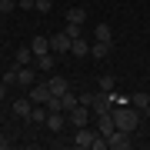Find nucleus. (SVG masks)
<instances>
[{
  "instance_id": "nucleus-1",
  "label": "nucleus",
  "mask_w": 150,
  "mask_h": 150,
  "mask_svg": "<svg viewBox=\"0 0 150 150\" xmlns=\"http://www.w3.org/2000/svg\"><path fill=\"white\" fill-rule=\"evenodd\" d=\"M113 113V123H117V130H127V134H134V130L140 127V110L137 107H110Z\"/></svg>"
},
{
  "instance_id": "nucleus-2",
  "label": "nucleus",
  "mask_w": 150,
  "mask_h": 150,
  "mask_svg": "<svg viewBox=\"0 0 150 150\" xmlns=\"http://www.w3.org/2000/svg\"><path fill=\"white\" fill-rule=\"evenodd\" d=\"M70 33L67 30H60V33H50V50H54V54L60 57V54H70Z\"/></svg>"
},
{
  "instance_id": "nucleus-3",
  "label": "nucleus",
  "mask_w": 150,
  "mask_h": 150,
  "mask_svg": "<svg viewBox=\"0 0 150 150\" xmlns=\"http://www.w3.org/2000/svg\"><path fill=\"white\" fill-rule=\"evenodd\" d=\"M93 137H97V130H90V123H87V127H77V134H74V147L90 150V147H93Z\"/></svg>"
},
{
  "instance_id": "nucleus-4",
  "label": "nucleus",
  "mask_w": 150,
  "mask_h": 150,
  "mask_svg": "<svg viewBox=\"0 0 150 150\" xmlns=\"http://www.w3.org/2000/svg\"><path fill=\"white\" fill-rule=\"evenodd\" d=\"M107 147L110 150H130V134H127V130H113V134H107Z\"/></svg>"
},
{
  "instance_id": "nucleus-5",
  "label": "nucleus",
  "mask_w": 150,
  "mask_h": 150,
  "mask_svg": "<svg viewBox=\"0 0 150 150\" xmlns=\"http://www.w3.org/2000/svg\"><path fill=\"white\" fill-rule=\"evenodd\" d=\"M90 107H87V103H77L74 110H70V123H74V127H87V123H90Z\"/></svg>"
},
{
  "instance_id": "nucleus-6",
  "label": "nucleus",
  "mask_w": 150,
  "mask_h": 150,
  "mask_svg": "<svg viewBox=\"0 0 150 150\" xmlns=\"http://www.w3.org/2000/svg\"><path fill=\"white\" fill-rule=\"evenodd\" d=\"M110 107H113V97H110L107 90H97V93H93V103H90V110H93V113H107Z\"/></svg>"
},
{
  "instance_id": "nucleus-7",
  "label": "nucleus",
  "mask_w": 150,
  "mask_h": 150,
  "mask_svg": "<svg viewBox=\"0 0 150 150\" xmlns=\"http://www.w3.org/2000/svg\"><path fill=\"white\" fill-rule=\"evenodd\" d=\"M47 87H50V93H54V97H64V93L70 90L67 77H60V74H50V77H47Z\"/></svg>"
},
{
  "instance_id": "nucleus-8",
  "label": "nucleus",
  "mask_w": 150,
  "mask_h": 150,
  "mask_svg": "<svg viewBox=\"0 0 150 150\" xmlns=\"http://www.w3.org/2000/svg\"><path fill=\"white\" fill-rule=\"evenodd\" d=\"M27 97H30L33 103H47V100H50V97H54V93H50V87H47V80H43V83H33Z\"/></svg>"
},
{
  "instance_id": "nucleus-9",
  "label": "nucleus",
  "mask_w": 150,
  "mask_h": 150,
  "mask_svg": "<svg viewBox=\"0 0 150 150\" xmlns=\"http://www.w3.org/2000/svg\"><path fill=\"white\" fill-rule=\"evenodd\" d=\"M113 130H117V123H113V113L107 110V113H97V134H113Z\"/></svg>"
},
{
  "instance_id": "nucleus-10",
  "label": "nucleus",
  "mask_w": 150,
  "mask_h": 150,
  "mask_svg": "<svg viewBox=\"0 0 150 150\" xmlns=\"http://www.w3.org/2000/svg\"><path fill=\"white\" fill-rule=\"evenodd\" d=\"M30 50H33V57H43V54H50V37L37 33V37L30 40Z\"/></svg>"
},
{
  "instance_id": "nucleus-11",
  "label": "nucleus",
  "mask_w": 150,
  "mask_h": 150,
  "mask_svg": "<svg viewBox=\"0 0 150 150\" xmlns=\"http://www.w3.org/2000/svg\"><path fill=\"white\" fill-rule=\"evenodd\" d=\"M110 50H113V43H107V40H93V43H90V57H93V60L110 57Z\"/></svg>"
},
{
  "instance_id": "nucleus-12",
  "label": "nucleus",
  "mask_w": 150,
  "mask_h": 150,
  "mask_svg": "<svg viewBox=\"0 0 150 150\" xmlns=\"http://www.w3.org/2000/svg\"><path fill=\"white\" fill-rule=\"evenodd\" d=\"M64 127H67V117H64V110H57V113H47V130L60 134Z\"/></svg>"
},
{
  "instance_id": "nucleus-13",
  "label": "nucleus",
  "mask_w": 150,
  "mask_h": 150,
  "mask_svg": "<svg viewBox=\"0 0 150 150\" xmlns=\"http://www.w3.org/2000/svg\"><path fill=\"white\" fill-rule=\"evenodd\" d=\"M130 107H137L140 113H150V93H130Z\"/></svg>"
},
{
  "instance_id": "nucleus-14",
  "label": "nucleus",
  "mask_w": 150,
  "mask_h": 150,
  "mask_svg": "<svg viewBox=\"0 0 150 150\" xmlns=\"http://www.w3.org/2000/svg\"><path fill=\"white\" fill-rule=\"evenodd\" d=\"M30 110H33L30 97H17V100H13V113H17V117H30Z\"/></svg>"
},
{
  "instance_id": "nucleus-15",
  "label": "nucleus",
  "mask_w": 150,
  "mask_h": 150,
  "mask_svg": "<svg viewBox=\"0 0 150 150\" xmlns=\"http://www.w3.org/2000/svg\"><path fill=\"white\" fill-rule=\"evenodd\" d=\"M33 64H37V67L43 70V74H54V67H57V54H54V50H50V54L37 57V60H33Z\"/></svg>"
},
{
  "instance_id": "nucleus-16",
  "label": "nucleus",
  "mask_w": 150,
  "mask_h": 150,
  "mask_svg": "<svg viewBox=\"0 0 150 150\" xmlns=\"http://www.w3.org/2000/svg\"><path fill=\"white\" fill-rule=\"evenodd\" d=\"M17 83L20 87H33L37 83V74H33L30 67H17Z\"/></svg>"
},
{
  "instance_id": "nucleus-17",
  "label": "nucleus",
  "mask_w": 150,
  "mask_h": 150,
  "mask_svg": "<svg viewBox=\"0 0 150 150\" xmlns=\"http://www.w3.org/2000/svg\"><path fill=\"white\" fill-rule=\"evenodd\" d=\"M83 20H87V10H83V7H67V23L83 27Z\"/></svg>"
},
{
  "instance_id": "nucleus-18",
  "label": "nucleus",
  "mask_w": 150,
  "mask_h": 150,
  "mask_svg": "<svg viewBox=\"0 0 150 150\" xmlns=\"http://www.w3.org/2000/svg\"><path fill=\"white\" fill-rule=\"evenodd\" d=\"M30 60H37V57H33V50H30V47H17V57H13V67H27Z\"/></svg>"
},
{
  "instance_id": "nucleus-19",
  "label": "nucleus",
  "mask_w": 150,
  "mask_h": 150,
  "mask_svg": "<svg viewBox=\"0 0 150 150\" xmlns=\"http://www.w3.org/2000/svg\"><path fill=\"white\" fill-rule=\"evenodd\" d=\"M70 54H74V57H87V54H90V43H87L83 37H77L74 43H70Z\"/></svg>"
},
{
  "instance_id": "nucleus-20",
  "label": "nucleus",
  "mask_w": 150,
  "mask_h": 150,
  "mask_svg": "<svg viewBox=\"0 0 150 150\" xmlns=\"http://www.w3.org/2000/svg\"><path fill=\"white\" fill-rule=\"evenodd\" d=\"M47 107H43V103H33V110H30V117L27 120H33V123H47Z\"/></svg>"
},
{
  "instance_id": "nucleus-21",
  "label": "nucleus",
  "mask_w": 150,
  "mask_h": 150,
  "mask_svg": "<svg viewBox=\"0 0 150 150\" xmlns=\"http://www.w3.org/2000/svg\"><path fill=\"white\" fill-rule=\"evenodd\" d=\"M97 90H107V93L117 90V80H113V74H103L100 80H97Z\"/></svg>"
},
{
  "instance_id": "nucleus-22",
  "label": "nucleus",
  "mask_w": 150,
  "mask_h": 150,
  "mask_svg": "<svg viewBox=\"0 0 150 150\" xmlns=\"http://www.w3.org/2000/svg\"><path fill=\"white\" fill-rule=\"evenodd\" d=\"M93 37H97V40H107V43H110V40H113V30H110V23H97Z\"/></svg>"
},
{
  "instance_id": "nucleus-23",
  "label": "nucleus",
  "mask_w": 150,
  "mask_h": 150,
  "mask_svg": "<svg viewBox=\"0 0 150 150\" xmlns=\"http://www.w3.org/2000/svg\"><path fill=\"white\" fill-rule=\"evenodd\" d=\"M60 103H64V113H70V110H74V107H77V103H80V97H74V93H70V90H67L64 97H60Z\"/></svg>"
},
{
  "instance_id": "nucleus-24",
  "label": "nucleus",
  "mask_w": 150,
  "mask_h": 150,
  "mask_svg": "<svg viewBox=\"0 0 150 150\" xmlns=\"http://www.w3.org/2000/svg\"><path fill=\"white\" fill-rule=\"evenodd\" d=\"M17 10V0H0V13H13Z\"/></svg>"
},
{
  "instance_id": "nucleus-25",
  "label": "nucleus",
  "mask_w": 150,
  "mask_h": 150,
  "mask_svg": "<svg viewBox=\"0 0 150 150\" xmlns=\"http://www.w3.org/2000/svg\"><path fill=\"white\" fill-rule=\"evenodd\" d=\"M0 80H4L7 87H13V83H17V67H13V70H7V74L0 77Z\"/></svg>"
},
{
  "instance_id": "nucleus-26",
  "label": "nucleus",
  "mask_w": 150,
  "mask_h": 150,
  "mask_svg": "<svg viewBox=\"0 0 150 150\" xmlns=\"http://www.w3.org/2000/svg\"><path fill=\"white\" fill-rule=\"evenodd\" d=\"M17 10H37V0H17Z\"/></svg>"
},
{
  "instance_id": "nucleus-27",
  "label": "nucleus",
  "mask_w": 150,
  "mask_h": 150,
  "mask_svg": "<svg viewBox=\"0 0 150 150\" xmlns=\"http://www.w3.org/2000/svg\"><path fill=\"white\" fill-rule=\"evenodd\" d=\"M50 7H54L50 0H37V10H40V13H50Z\"/></svg>"
},
{
  "instance_id": "nucleus-28",
  "label": "nucleus",
  "mask_w": 150,
  "mask_h": 150,
  "mask_svg": "<svg viewBox=\"0 0 150 150\" xmlns=\"http://www.w3.org/2000/svg\"><path fill=\"white\" fill-rule=\"evenodd\" d=\"M4 97H7V83L0 80V100H4Z\"/></svg>"
},
{
  "instance_id": "nucleus-29",
  "label": "nucleus",
  "mask_w": 150,
  "mask_h": 150,
  "mask_svg": "<svg viewBox=\"0 0 150 150\" xmlns=\"http://www.w3.org/2000/svg\"><path fill=\"white\" fill-rule=\"evenodd\" d=\"M4 147H7V140H4V137H0V150H4Z\"/></svg>"
}]
</instances>
